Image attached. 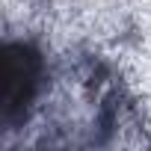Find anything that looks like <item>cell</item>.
Returning <instances> with one entry per match:
<instances>
[{"instance_id": "obj_1", "label": "cell", "mask_w": 151, "mask_h": 151, "mask_svg": "<svg viewBox=\"0 0 151 151\" xmlns=\"http://www.w3.org/2000/svg\"><path fill=\"white\" fill-rule=\"evenodd\" d=\"M45 80V59L27 42H9L3 47L0 71V119L3 124H18L30 116Z\"/></svg>"}]
</instances>
